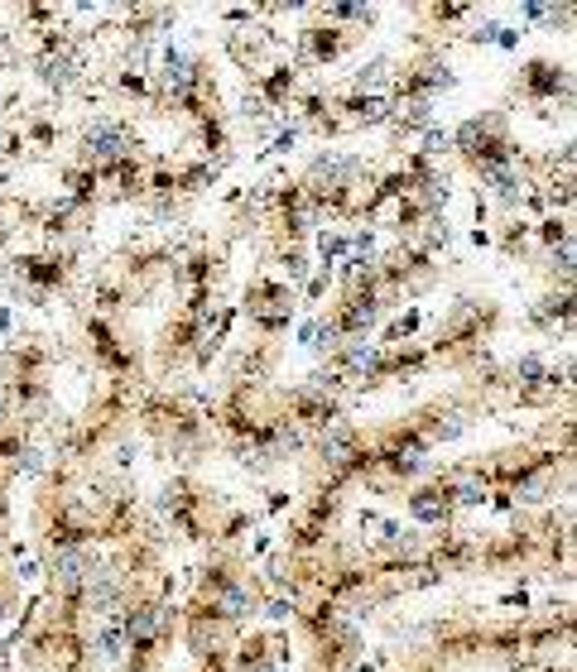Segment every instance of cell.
Here are the masks:
<instances>
[{
    "mask_svg": "<svg viewBox=\"0 0 577 672\" xmlns=\"http://www.w3.org/2000/svg\"><path fill=\"white\" fill-rule=\"evenodd\" d=\"M92 144H101V154H115L125 144V130L121 125H97L92 130Z\"/></svg>",
    "mask_w": 577,
    "mask_h": 672,
    "instance_id": "cell-1",
    "label": "cell"
}]
</instances>
